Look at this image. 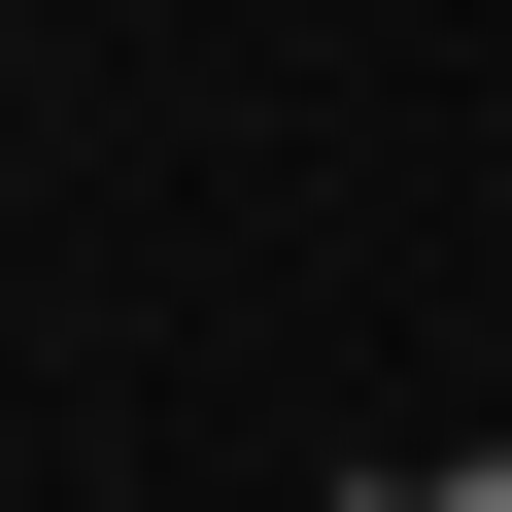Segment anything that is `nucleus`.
I'll list each match as a JSON object with an SVG mask.
<instances>
[{
    "mask_svg": "<svg viewBox=\"0 0 512 512\" xmlns=\"http://www.w3.org/2000/svg\"><path fill=\"white\" fill-rule=\"evenodd\" d=\"M376 512H512V444H410V478H376Z\"/></svg>",
    "mask_w": 512,
    "mask_h": 512,
    "instance_id": "f257e3e1",
    "label": "nucleus"
}]
</instances>
